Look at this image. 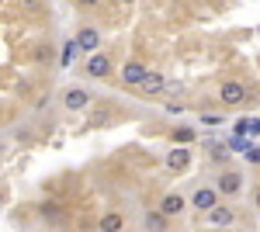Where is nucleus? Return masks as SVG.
Listing matches in <instances>:
<instances>
[{"label":"nucleus","instance_id":"20e7f679","mask_svg":"<svg viewBox=\"0 0 260 232\" xmlns=\"http://www.w3.org/2000/svg\"><path fill=\"white\" fill-rule=\"evenodd\" d=\"M194 208H198V212H215V208H219V191H212V187L194 191Z\"/></svg>","mask_w":260,"mask_h":232},{"label":"nucleus","instance_id":"f257e3e1","mask_svg":"<svg viewBox=\"0 0 260 232\" xmlns=\"http://www.w3.org/2000/svg\"><path fill=\"white\" fill-rule=\"evenodd\" d=\"M219 101L229 104V108H233V104H246V101H250V90L243 87L240 80H225V83L219 87Z\"/></svg>","mask_w":260,"mask_h":232},{"label":"nucleus","instance_id":"0eeeda50","mask_svg":"<svg viewBox=\"0 0 260 232\" xmlns=\"http://www.w3.org/2000/svg\"><path fill=\"white\" fill-rule=\"evenodd\" d=\"M187 163H191V153L180 146V149H170V156H167V167L174 170V174H180V170H187Z\"/></svg>","mask_w":260,"mask_h":232},{"label":"nucleus","instance_id":"423d86ee","mask_svg":"<svg viewBox=\"0 0 260 232\" xmlns=\"http://www.w3.org/2000/svg\"><path fill=\"white\" fill-rule=\"evenodd\" d=\"M77 45H80V52H98V45H101V35H98V28H80V35H77Z\"/></svg>","mask_w":260,"mask_h":232},{"label":"nucleus","instance_id":"1a4fd4ad","mask_svg":"<svg viewBox=\"0 0 260 232\" xmlns=\"http://www.w3.org/2000/svg\"><path fill=\"white\" fill-rule=\"evenodd\" d=\"M240 187H243V177L240 174H233V170H229V174L219 177V194H236Z\"/></svg>","mask_w":260,"mask_h":232},{"label":"nucleus","instance_id":"6ab92c4d","mask_svg":"<svg viewBox=\"0 0 260 232\" xmlns=\"http://www.w3.org/2000/svg\"><path fill=\"white\" fill-rule=\"evenodd\" d=\"M21 4H39V0H21Z\"/></svg>","mask_w":260,"mask_h":232},{"label":"nucleus","instance_id":"f3484780","mask_svg":"<svg viewBox=\"0 0 260 232\" xmlns=\"http://www.w3.org/2000/svg\"><path fill=\"white\" fill-rule=\"evenodd\" d=\"M246 132L250 136H260V121H246Z\"/></svg>","mask_w":260,"mask_h":232},{"label":"nucleus","instance_id":"6e6552de","mask_svg":"<svg viewBox=\"0 0 260 232\" xmlns=\"http://www.w3.org/2000/svg\"><path fill=\"white\" fill-rule=\"evenodd\" d=\"M160 212L167 215V218L180 215V212H184V197H180V194H167V197L160 201Z\"/></svg>","mask_w":260,"mask_h":232},{"label":"nucleus","instance_id":"2eb2a0df","mask_svg":"<svg viewBox=\"0 0 260 232\" xmlns=\"http://www.w3.org/2000/svg\"><path fill=\"white\" fill-rule=\"evenodd\" d=\"M191 139H194V128H174V142L177 146H187Z\"/></svg>","mask_w":260,"mask_h":232},{"label":"nucleus","instance_id":"39448f33","mask_svg":"<svg viewBox=\"0 0 260 232\" xmlns=\"http://www.w3.org/2000/svg\"><path fill=\"white\" fill-rule=\"evenodd\" d=\"M87 101H90V94H87L83 87H70L66 97H62V104H66L70 111H83V108H87Z\"/></svg>","mask_w":260,"mask_h":232},{"label":"nucleus","instance_id":"dca6fc26","mask_svg":"<svg viewBox=\"0 0 260 232\" xmlns=\"http://www.w3.org/2000/svg\"><path fill=\"white\" fill-rule=\"evenodd\" d=\"M243 159H246V163H257V167H260V146H250Z\"/></svg>","mask_w":260,"mask_h":232},{"label":"nucleus","instance_id":"a211bd4d","mask_svg":"<svg viewBox=\"0 0 260 232\" xmlns=\"http://www.w3.org/2000/svg\"><path fill=\"white\" fill-rule=\"evenodd\" d=\"M77 4H80V7H83V11H90V7H98V4H101V0H77Z\"/></svg>","mask_w":260,"mask_h":232},{"label":"nucleus","instance_id":"9d476101","mask_svg":"<svg viewBox=\"0 0 260 232\" xmlns=\"http://www.w3.org/2000/svg\"><path fill=\"white\" fill-rule=\"evenodd\" d=\"M163 87H167V80H163V73H149V77L142 80V87H139V90H142V94H160Z\"/></svg>","mask_w":260,"mask_h":232},{"label":"nucleus","instance_id":"ddd939ff","mask_svg":"<svg viewBox=\"0 0 260 232\" xmlns=\"http://www.w3.org/2000/svg\"><path fill=\"white\" fill-rule=\"evenodd\" d=\"M77 52H80V45H77V39H73V42H66V45H62V56H59V62H62V66H70V62L77 59Z\"/></svg>","mask_w":260,"mask_h":232},{"label":"nucleus","instance_id":"7ed1b4c3","mask_svg":"<svg viewBox=\"0 0 260 232\" xmlns=\"http://www.w3.org/2000/svg\"><path fill=\"white\" fill-rule=\"evenodd\" d=\"M87 77H111V56L94 52V56L87 59Z\"/></svg>","mask_w":260,"mask_h":232},{"label":"nucleus","instance_id":"9b49d317","mask_svg":"<svg viewBox=\"0 0 260 232\" xmlns=\"http://www.w3.org/2000/svg\"><path fill=\"white\" fill-rule=\"evenodd\" d=\"M121 225H125V215L121 212H108L101 218V232H118Z\"/></svg>","mask_w":260,"mask_h":232},{"label":"nucleus","instance_id":"4468645a","mask_svg":"<svg viewBox=\"0 0 260 232\" xmlns=\"http://www.w3.org/2000/svg\"><path fill=\"white\" fill-rule=\"evenodd\" d=\"M163 222H167V215H163L160 208H156V212H149V215H146V225H149V229H163Z\"/></svg>","mask_w":260,"mask_h":232},{"label":"nucleus","instance_id":"f8f14e48","mask_svg":"<svg viewBox=\"0 0 260 232\" xmlns=\"http://www.w3.org/2000/svg\"><path fill=\"white\" fill-rule=\"evenodd\" d=\"M208 218H212L215 225H233V218H236V215H233V208H225V205H219L215 212H208Z\"/></svg>","mask_w":260,"mask_h":232},{"label":"nucleus","instance_id":"f03ea898","mask_svg":"<svg viewBox=\"0 0 260 232\" xmlns=\"http://www.w3.org/2000/svg\"><path fill=\"white\" fill-rule=\"evenodd\" d=\"M118 77L125 80V83H132V87H142V80L149 77V70L142 66L139 59H132V62H125V66H121V73H118Z\"/></svg>","mask_w":260,"mask_h":232},{"label":"nucleus","instance_id":"aec40b11","mask_svg":"<svg viewBox=\"0 0 260 232\" xmlns=\"http://www.w3.org/2000/svg\"><path fill=\"white\" fill-rule=\"evenodd\" d=\"M257 208H260V191H257Z\"/></svg>","mask_w":260,"mask_h":232}]
</instances>
